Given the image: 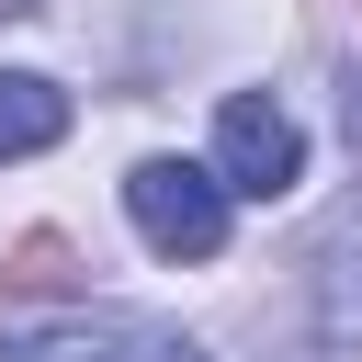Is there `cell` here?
<instances>
[{
    "mask_svg": "<svg viewBox=\"0 0 362 362\" xmlns=\"http://www.w3.org/2000/svg\"><path fill=\"white\" fill-rule=\"evenodd\" d=\"M23 11H34V0H0V23H23Z\"/></svg>",
    "mask_w": 362,
    "mask_h": 362,
    "instance_id": "obj_7",
    "label": "cell"
},
{
    "mask_svg": "<svg viewBox=\"0 0 362 362\" xmlns=\"http://www.w3.org/2000/svg\"><path fill=\"white\" fill-rule=\"evenodd\" d=\"M68 136V90L45 68H0V158H45Z\"/></svg>",
    "mask_w": 362,
    "mask_h": 362,
    "instance_id": "obj_5",
    "label": "cell"
},
{
    "mask_svg": "<svg viewBox=\"0 0 362 362\" xmlns=\"http://www.w3.org/2000/svg\"><path fill=\"white\" fill-rule=\"evenodd\" d=\"M215 181H226V204H283L305 181V124L283 102H260V90H226V113H215Z\"/></svg>",
    "mask_w": 362,
    "mask_h": 362,
    "instance_id": "obj_3",
    "label": "cell"
},
{
    "mask_svg": "<svg viewBox=\"0 0 362 362\" xmlns=\"http://www.w3.org/2000/svg\"><path fill=\"white\" fill-rule=\"evenodd\" d=\"M124 215L158 260H215L226 249V181L204 158H136L124 170Z\"/></svg>",
    "mask_w": 362,
    "mask_h": 362,
    "instance_id": "obj_1",
    "label": "cell"
},
{
    "mask_svg": "<svg viewBox=\"0 0 362 362\" xmlns=\"http://www.w3.org/2000/svg\"><path fill=\"white\" fill-rule=\"evenodd\" d=\"M0 294H57V305H79V294H90V260H79L57 226H34V238L0 260Z\"/></svg>",
    "mask_w": 362,
    "mask_h": 362,
    "instance_id": "obj_6",
    "label": "cell"
},
{
    "mask_svg": "<svg viewBox=\"0 0 362 362\" xmlns=\"http://www.w3.org/2000/svg\"><path fill=\"white\" fill-rule=\"evenodd\" d=\"M305 283H317V328H328V351L351 362V351H362V192H351V204L317 226Z\"/></svg>",
    "mask_w": 362,
    "mask_h": 362,
    "instance_id": "obj_4",
    "label": "cell"
},
{
    "mask_svg": "<svg viewBox=\"0 0 362 362\" xmlns=\"http://www.w3.org/2000/svg\"><path fill=\"white\" fill-rule=\"evenodd\" d=\"M11 362H215L204 339L181 328H147V317H90V305H57V317H11L0 328Z\"/></svg>",
    "mask_w": 362,
    "mask_h": 362,
    "instance_id": "obj_2",
    "label": "cell"
}]
</instances>
